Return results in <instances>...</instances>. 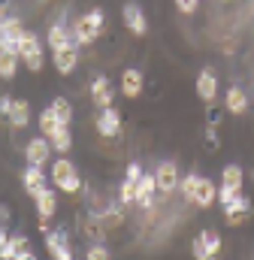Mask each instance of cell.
<instances>
[{
	"instance_id": "obj_12",
	"label": "cell",
	"mask_w": 254,
	"mask_h": 260,
	"mask_svg": "<svg viewBox=\"0 0 254 260\" xmlns=\"http://www.w3.org/2000/svg\"><path fill=\"white\" fill-rule=\"evenodd\" d=\"M197 94H200L206 103H212V100L218 97V76H215L212 67H206V70L197 76Z\"/></svg>"
},
{
	"instance_id": "obj_6",
	"label": "cell",
	"mask_w": 254,
	"mask_h": 260,
	"mask_svg": "<svg viewBox=\"0 0 254 260\" xmlns=\"http://www.w3.org/2000/svg\"><path fill=\"white\" fill-rule=\"evenodd\" d=\"M97 133H100L103 139H112V136L121 133V115H118L115 106L100 109V115H97Z\"/></svg>"
},
{
	"instance_id": "obj_11",
	"label": "cell",
	"mask_w": 254,
	"mask_h": 260,
	"mask_svg": "<svg viewBox=\"0 0 254 260\" xmlns=\"http://www.w3.org/2000/svg\"><path fill=\"white\" fill-rule=\"evenodd\" d=\"M121 18H124V24H127L130 34L145 37V30H148V24H145V12H142L136 3H127L124 9H121Z\"/></svg>"
},
{
	"instance_id": "obj_25",
	"label": "cell",
	"mask_w": 254,
	"mask_h": 260,
	"mask_svg": "<svg viewBox=\"0 0 254 260\" xmlns=\"http://www.w3.org/2000/svg\"><path fill=\"white\" fill-rule=\"evenodd\" d=\"M52 109H55V115H58V121H61L64 127H70V124H73V106H70V100L55 97V100H52Z\"/></svg>"
},
{
	"instance_id": "obj_2",
	"label": "cell",
	"mask_w": 254,
	"mask_h": 260,
	"mask_svg": "<svg viewBox=\"0 0 254 260\" xmlns=\"http://www.w3.org/2000/svg\"><path fill=\"white\" fill-rule=\"evenodd\" d=\"M52 179H55V185L61 188L64 194H76V191L82 188V179H79L73 160H67V157H58V160L52 164Z\"/></svg>"
},
{
	"instance_id": "obj_9",
	"label": "cell",
	"mask_w": 254,
	"mask_h": 260,
	"mask_svg": "<svg viewBox=\"0 0 254 260\" xmlns=\"http://www.w3.org/2000/svg\"><path fill=\"white\" fill-rule=\"evenodd\" d=\"M154 179H157V191L161 194H173L176 188H179V170H176V164H161L157 170H154Z\"/></svg>"
},
{
	"instance_id": "obj_26",
	"label": "cell",
	"mask_w": 254,
	"mask_h": 260,
	"mask_svg": "<svg viewBox=\"0 0 254 260\" xmlns=\"http://www.w3.org/2000/svg\"><path fill=\"white\" fill-rule=\"evenodd\" d=\"M49 139H52V148H55V151H70V145H73L70 127H64V124H61L58 130H55V133H52Z\"/></svg>"
},
{
	"instance_id": "obj_14",
	"label": "cell",
	"mask_w": 254,
	"mask_h": 260,
	"mask_svg": "<svg viewBox=\"0 0 254 260\" xmlns=\"http://www.w3.org/2000/svg\"><path fill=\"white\" fill-rule=\"evenodd\" d=\"M142 88H145V79H142V73L139 70H124L121 73V94H124L127 100H136L139 94H142Z\"/></svg>"
},
{
	"instance_id": "obj_13",
	"label": "cell",
	"mask_w": 254,
	"mask_h": 260,
	"mask_svg": "<svg viewBox=\"0 0 254 260\" xmlns=\"http://www.w3.org/2000/svg\"><path fill=\"white\" fill-rule=\"evenodd\" d=\"M91 97H94V103H97L100 109H109V106H112L115 91H112V85H109L106 76H97V79L91 82Z\"/></svg>"
},
{
	"instance_id": "obj_28",
	"label": "cell",
	"mask_w": 254,
	"mask_h": 260,
	"mask_svg": "<svg viewBox=\"0 0 254 260\" xmlns=\"http://www.w3.org/2000/svg\"><path fill=\"white\" fill-rule=\"evenodd\" d=\"M200 236L206 239V248H209V254L215 257V254L221 251V236H218V230H203Z\"/></svg>"
},
{
	"instance_id": "obj_33",
	"label": "cell",
	"mask_w": 254,
	"mask_h": 260,
	"mask_svg": "<svg viewBox=\"0 0 254 260\" xmlns=\"http://www.w3.org/2000/svg\"><path fill=\"white\" fill-rule=\"evenodd\" d=\"M221 148V139H218V130L206 127V151H218Z\"/></svg>"
},
{
	"instance_id": "obj_8",
	"label": "cell",
	"mask_w": 254,
	"mask_h": 260,
	"mask_svg": "<svg viewBox=\"0 0 254 260\" xmlns=\"http://www.w3.org/2000/svg\"><path fill=\"white\" fill-rule=\"evenodd\" d=\"M21 185H24V191H27V194L34 197V200H37V197L43 194V191H49L46 173H43L40 167H30V164H27V170L21 173Z\"/></svg>"
},
{
	"instance_id": "obj_22",
	"label": "cell",
	"mask_w": 254,
	"mask_h": 260,
	"mask_svg": "<svg viewBox=\"0 0 254 260\" xmlns=\"http://www.w3.org/2000/svg\"><path fill=\"white\" fill-rule=\"evenodd\" d=\"M9 121H12V127H27V121H30V106H27L24 100H15V103H12V112H9Z\"/></svg>"
},
{
	"instance_id": "obj_39",
	"label": "cell",
	"mask_w": 254,
	"mask_h": 260,
	"mask_svg": "<svg viewBox=\"0 0 254 260\" xmlns=\"http://www.w3.org/2000/svg\"><path fill=\"white\" fill-rule=\"evenodd\" d=\"M15 260H37V254H34V251H24V254H18Z\"/></svg>"
},
{
	"instance_id": "obj_5",
	"label": "cell",
	"mask_w": 254,
	"mask_h": 260,
	"mask_svg": "<svg viewBox=\"0 0 254 260\" xmlns=\"http://www.w3.org/2000/svg\"><path fill=\"white\" fill-rule=\"evenodd\" d=\"M49 154H52V139L49 136H34L24 145V160L30 167H46L49 164Z\"/></svg>"
},
{
	"instance_id": "obj_29",
	"label": "cell",
	"mask_w": 254,
	"mask_h": 260,
	"mask_svg": "<svg viewBox=\"0 0 254 260\" xmlns=\"http://www.w3.org/2000/svg\"><path fill=\"white\" fill-rule=\"evenodd\" d=\"M136 185H139V182H133V179H124V182H121V194H118V200H121V203H136Z\"/></svg>"
},
{
	"instance_id": "obj_3",
	"label": "cell",
	"mask_w": 254,
	"mask_h": 260,
	"mask_svg": "<svg viewBox=\"0 0 254 260\" xmlns=\"http://www.w3.org/2000/svg\"><path fill=\"white\" fill-rule=\"evenodd\" d=\"M18 55H21V61L24 67L30 70V73H40L43 70V46H40V37L34 34V30H24V37H21V43H18Z\"/></svg>"
},
{
	"instance_id": "obj_27",
	"label": "cell",
	"mask_w": 254,
	"mask_h": 260,
	"mask_svg": "<svg viewBox=\"0 0 254 260\" xmlns=\"http://www.w3.org/2000/svg\"><path fill=\"white\" fill-rule=\"evenodd\" d=\"M200 179H203V176L188 173V176H182V182H179V191L185 194V200H188V203H194V194H197V185H200Z\"/></svg>"
},
{
	"instance_id": "obj_34",
	"label": "cell",
	"mask_w": 254,
	"mask_h": 260,
	"mask_svg": "<svg viewBox=\"0 0 254 260\" xmlns=\"http://www.w3.org/2000/svg\"><path fill=\"white\" fill-rule=\"evenodd\" d=\"M85 260H109V251H106L103 245H91L88 254H85Z\"/></svg>"
},
{
	"instance_id": "obj_40",
	"label": "cell",
	"mask_w": 254,
	"mask_h": 260,
	"mask_svg": "<svg viewBox=\"0 0 254 260\" xmlns=\"http://www.w3.org/2000/svg\"><path fill=\"white\" fill-rule=\"evenodd\" d=\"M212 260H215V257H212Z\"/></svg>"
},
{
	"instance_id": "obj_21",
	"label": "cell",
	"mask_w": 254,
	"mask_h": 260,
	"mask_svg": "<svg viewBox=\"0 0 254 260\" xmlns=\"http://www.w3.org/2000/svg\"><path fill=\"white\" fill-rule=\"evenodd\" d=\"M34 203H37V215H40V218H55V212H58V197L52 194V191H43Z\"/></svg>"
},
{
	"instance_id": "obj_20",
	"label": "cell",
	"mask_w": 254,
	"mask_h": 260,
	"mask_svg": "<svg viewBox=\"0 0 254 260\" xmlns=\"http://www.w3.org/2000/svg\"><path fill=\"white\" fill-rule=\"evenodd\" d=\"M76 64H79V52L73 49V46H67V49H61V52H55V70L58 73H73L76 70Z\"/></svg>"
},
{
	"instance_id": "obj_23",
	"label": "cell",
	"mask_w": 254,
	"mask_h": 260,
	"mask_svg": "<svg viewBox=\"0 0 254 260\" xmlns=\"http://www.w3.org/2000/svg\"><path fill=\"white\" fill-rule=\"evenodd\" d=\"M18 58H21V55H15V52H3V49H0V76H3L6 82H9V79L15 76Z\"/></svg>"
},
{
	"instance_id": "obj_38",
	"label": "cell",
	"mask_w": 254,
	"mask_h": 260,
	"mask_svg": "<svg viewBox=\"0 0 254 260\" xmlns=\"http://www.w3.org/2000/svg\"><path fill=\"white\" fill-rule=\"evenodd\" d=\"M49 221H52V218H40V221H37V227H40V233H49Z\"/></svg>"
},
{
	"instance_id": "obj_36",
	"label": "cell",
	"mask_w": 254,
	"mask_h": 260,
	"mask_svg": "<svg viewBox=\"0 0 254 260\" xmlns=\"http://www.w3.org/2000/svg\"><path fill=\"white\" fill-rule=\"evenodd\" d=\"M12 103H15L12 97H0V112H3L6 118H9V112H12Z\"/></svg>"
},
{
	"instance_id": "obj_37",
	"label": "cell",
	"mask_w": 254,
	"mask_h": 260,
	"mask_svg": "<svg viewBox=\"0 0 254 260\" xmlns=\"http://www.w3.org/2000/svg\"><path fill=\"white\" fill-rule=\"evenodd\" d=\"M218 124H221V112L209 109V127H218Z\"/></svg>"
},
{
	"instance_id": "obj_7",
	"label": "cell",
	"mask_w": 254,
	"mask_h": 260,
	"mask_svg": "<svg viewBox=\"0 0 254 260\" xmlns=\"http://www.w3.org/2000/svg\"><path fill=\"white\" fill-rule=\"evenodd\" d=\"M46 251L55 260H73V248L67 242V230H55V233H46Z\"/></svg>"
},
{
	"instance_id": "obj_30",
	"label": "cell",
	"mask_w": 254,
	"mask_h": 260,
	"mask_svg": "<svg viewBox=\"0 0 254 260\" xmlns=\"http://www.w3.org/2000/svg\"><path fill=\"white\" fill-rule=\"evenodd\" d=\"M190 251H194V260H212V254H209V248H206V239H203V236H197V239H194Z\"/></svg>"
},
{
	"instance_id": "obj_10",
	"label": "cell",
	"mask_w": 254,
	"mask_h": 260,
	"mask_svg": "<svg viewBox=\"0 0 254 260\" xmlns=\"http://www.w3.org/2000/svg\"><path fill=\"white\" fill-rule=\"evenodd\" d=\"M248 212H251V200H248V197H242V194L233 197V200L224 206V218H227V224H230V227H236L239 221H245V218H248Z\"/></svg>"
},
{
	"instance_id": "obj_15",
	"label": "cell",
	"mask_w": 254,
	"mask_h": 260,
	"mask_svg": "<svg viewBox=\"0 0 254 260\" xmlns=\"http://www.w3.org/2000/svg\"><path fill=\"white\" fill-rule=\"evenodd\" d=\"M154 191H157V179H154V173H142V179H139V185H136V203H139L142 209H151V203H154Z\"/></svg>"
},
{
	"instance_id": "obj_24",
	"label": "cell",
	"mask_w": 254,
	"mask_h": 260,
	"mask_svg": "<svg viewBox=\"0 0 254 260\" xmlns=\"http://www.w3.org/2000/svg\"><path fill=\"white\" fill-rule=\"evenodd\" d=\"M58 127H61V121H58L55 109H52V106H49V109H43V112H40V133H43V136H52Z\"/></svg>"
},
{
	"instance_id": "obj_31",
	"label": "cell",
	"mask_w": 254,
	"mask_h": 260,
	"mask_svg": "<svg viewBox=\"0 0 254 260\" xmlns=\"http://www.w3.org/2000/svg\"><path fill=\"white\" fill-rule=\"evenodd\" d=\"M97 221H103L106 227H115V224H121V212L112 206V209H106L103 215H97Z\"/></svg>"
},
{
	"instance_id": "obj_16",
	"label": "cell",
	"mask_w": 254,
	"mask_h": 260,
	"mask_svg": "<svg viewBox=\"0 0 254 260\" xmlns=\"http://www.w3.org/2000/svg\"><path fill=\"white\" fill-rule=\"evenodd\" d=\"M215 200H218V188H215V182L203 176L200 185H197V194H194V206H197V209H209Z\"/></svg>"
},
{
	"instance_id": "obj_1",
	"label": "cell",
	"mask_w": 254,
	"mask_h": 260,
	"mask_svg": "<svg viewBox=\"0 0 254 260\" xmlns=\"http://www.w3.org/2000/svg\"><path fill=\"white\" fill-rule=\"evenodd\" d=\"M103 24H106V15H103V9H91V12H85V15H79L76 21H73V40L79 43V46H88V43H94L100 34H103Z\"/></svg>"
},
{
	"instance_id": "obj_17",
	"label": "cell",
	"mask_w": 254,
	"mask_h": 260,
	"mask_svg": "<svg viewBox=\"0 0 254 260\" xmlns=\"http://www.w3.org/2000/svg\"><path fill=\"white\" fill-rule=\"evenodd\" d=\"M76 40H73V30L67 27V24H52L49 27V49L52 52H61L67 46H73Z\"/></svg>"
},
{
	"instance_id": "obj_18",
	"label": "cell",
	"mask_w": 254,
	"mask_h": 260,
	"mask_svg": "<svg viewBox=\"0 0 254 260\" xmlns=\"http://www.w3.org/2000/svg\"><path fill=\"white\" fill-rule=\"evenodd\" d=\"M224 103H227V112H233V115H242V112L248 109V97L242 94V88H239V85L227 88V97H224Z\"/></svg>"
},
{
	"instance_id": "obj_4",
	"label": "cell",
	"mask_w": 254,
	"mask_h": 260,
	"mask_svg": "<svg viewBox=\"0 0 254 260\" xmlns=\"http://www.w3.org/2000/svg\"><path fill=\"white\" fill-rule=\"evenodd\" d=\"M21 37H24V24H21L15 15H3V21H0V49L18 55V43H21Z\"/></svg>"
},
{
	"instance_id": "obj_32",
	"label": "cell",
	"mask_w": 254,
	"mask_h": 260,
	"mask_svg": "<svg viewBox=\"0 0 254 260\" xmlns=\"http://www.w3.org/2000/svg\"><path fill=\"white\" fill-rule=\"evenodd\" d=\"M9 245H12L15 257H18V254H24V251H30V245H27V236H24V233H15V236L9 239Z\"/></svg>"
},
{
	"instance_id": "obj_35",
	"label": "cell",
	"mask_w": 254,
	"mask_h": 260,
	"mask_svg": "<svg viewBox=\"0 0 254 260\" xmlns=\"http://www.w3.org/2000/svg\"><path fill=\"white\" fill-rule=\"evenodd\" d=\"M197 6H200V0H176V9H179V12H185V15H194V12H197Z\"/></svg>"
},
{
	"instance_id": "obj_19",
	"label": "cell",
	"mask_w": 254,
	"mask_h": 260,
	"mask_svg": "<svg viewBox=\"0 0 254 260\" xmlns=\"http://www.w3.org/2000/svg\"><path fill=\"white\" fill-rule=\"evenodd\" d=\"M242 182H245V173L239 164H227L224 173H221V185L230 188V191H242Z\"/></svg>"
}]
</instances>
